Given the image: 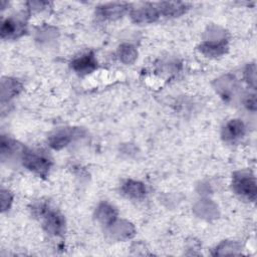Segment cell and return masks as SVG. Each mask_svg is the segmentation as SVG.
Here are the masks:
<instances>
[{"mask_svg": "<svg viewBox=\"0 0 257 257\" xmlns=\"http://www.w3.org/2000/svg\"><path fill=\"white\" fill-rule=\"evenodd\" d=\"M233 191L248 201H255L256 199V181L255 178L247 173H236L232 181Z\"/></svg>", "mask_w": 257, "mask_h": 257, "instance_id": "6da1fadb", "label": "cell"}, {"mask_svg": "<svg viewBox=\"0 0 257 257\" xmlns=\"http://www.w3.org/2000/svg\"><path fill=\"white\" fill-rule=\"evenodd\" d=\"M22 161L28 170L41 177H45L48 174L51 165L49 159L44 155L30 150L22 152Z\"/></svg>", "mask_w": 257, "mask_h": 257, "instance_id": "7a4b0ae2", "label": "cell"}, {"mask_svg": "<svg viewBox=\"0 0 257 257\" xmlns=\"http://www.w3.org/2000/svg\"><path fill=\"white\" fill-rule=\"evenodd\" d=\"M39 214L43 218V226L48 233L60 235L64 230V219L56 211L50 210L46 206H41Z\"/></svg>", "mask_w": 257, "mask_h": 257, "instance_id": "3957f363", "label": "cell"}, {"mask_svg": "<svg viewBox=\"0 0 257 257\" xmlns=\"http://www.w3.org/2000/svg\"><path fill=\"white\" fill-rule=\"evenodd\" d=\"M71 67L76 73L80 75H85L91 73L96 69L97 60L95 59V56L92 52H88L81 55L80 57L75 58L71 62Z\"/></svg>", "mask_w": 257, "mask_h": 257, "instance_id": "277c9868", "label": "cell"}, {"mask_svg": "<svg viewBox=\"0 0 257 257\" xmlns=\"http://www.w3.org/2000/svg\"><path fill=\"white\" fill-rule=\"evenodd\" d=\"M131 16L137 23H149L157 20L160 13L157 7L153 5H146L133 10Z\"/></svg>", "mask_w": 257, "mask_h": 257, "instance_id": "5b68a950", "label": "cell"}, {"mask_svg": "<svg viewBox=\"0 0 257 257\" xmlns=\"http://www.w3.org/2000/svg\"><path fill=\"white\" fill-rule=\"evenodd\" d=\"M25 31L24 23L13 18H7L3 21L1 26L2 38H16L22 35Z\"/></svg>", "mask_w": 257, "mask_h": 257, "instance_id": "8992f818", "label": "cell"}, {"mask_svg": "<svg viewBox=\"0 0 257 257\" xmlns=\"http://www.w3.org/2000/svg\"><path fill=\"white\" fill-rule=\"evenodd\" d=\"M127 5L123 3H109L97 7L98 15L103 19H116L126 11Z\"/></svg>", "mask_w": 257, "mask_h": 257, "instance_id": "52a82bcc", "label": "cell"}, {"mask_svg": "<svg viewBox=\"0 0 257 257\" xmlns=\"http://www.w3.org/2000/svg\"><path fill=\"white\" fill-rule=\"evenodd\" d=\"M244 133V123L240 119H232L223 128V138L225 141H235L242 138Z\"/></svg>", "mask_w": 257, "mask_h": 257, "instance_id": "ba28073f", "label": "cell"}, {"mask_svg": "<svg viewBox=\"0 0 257 257\" xmlns=\"http://www.w3.org/2000/svg\"><path fill=\"white\" fill-rule=\"evenodd\" d=\"M121 192L122 194L130 198V199H135V200H139L145 197L146 195V188L145 186L137 181H133V180H127L125 181L122 186H121Z\"/></svg>", "mask_w": 257, "mask_h": 257, "instance_id": "9c48e42d", "label": "cell"}, {"mask_svg": "<svg viewBox=\"0 0 257 257\" xmlns=\"http://www.w3.org/2000/svg\"><path fill=\"white\" fill-rule=\"evenodd\" d=\"M157 8L159 13L165 16H179L186 12L188 4L184 2H161Z\"/></svg>", "mask_w": 257, "mask_h": 257, "instance_id": "30bf717a", "label": "cell"}, {"mask_svg": "<svg viewBox=\"0 0 257 257\" xmlns=\"http://www.w3.org/2000/svg\"><path fill=\"white\" fill-rule=\"evenodd\" d=\"M73 132L69 130H62L57 132L54 136L50 137L49 144L53 149H61L67 146L73 139Z\"/></svg>", "mask_w": 257, "mask_h": 257, "instance_id": "8fae6325", "label": "cell"}, {"mask_svg": "<svg viewBox=\"0 0 257 257\" xmlns=\"http://www.w3.org/2000/svg\"><path fill=\"white\" fill-rule=\"evenodd\" d=\"M227 48V45L225 43V41H209V42H204L201 47L200 50L206 54L207 56H220L223 53H225Z\"/></svg>", "mask_w": 257, "mask_h": 257, "instance_id": "7c38bea8", "label": "cell"}, {"mask_svg": "<svg viewBox=\"0 0 257 257\" xmlns=\"http://www.w3.org/2000/svg\"><path fill=\"white\" fill-rule=\"evenodd\" d=\"M119 55H120V58L122 61L130 63L135 59L136 51L133 46L125 44V45H122L121 47H119Z\"/></svg>", "mask_w": 257, "mask_h": 257, "instance_id": "4fadbf2b", "label": "cell"}, {"mask_svg": "<svg viewBox=\"0 0 257 257\" xmlns=\"http://www.w3.org/2000/svg\"><path fill=\"white\" fill-rule=\"evenodd\" d=\"M103 216H105L102 220V222H111L113 218L115 217V213L113 211V208L107 205H102L101 208H99V218L101 219Z\"/></svg>", "mask_w": 257, "mask_h": 257, "instance_id": "5bb4252c", "label": "cell"}, {"mask_svg": "<svg viewBox=\"0 0 257 257\" xmlns=\"http://www.w3.org/2000/svg\"><path fill=\"white\" fill-rule=\"evenodd\" d=\"M246 76H247V81L251 83L253 86H255V65L251 64L247 67L246 70Z\"/></svg>", "mask_w": 257, "mask_h": 257, "instance_id": "9a60e30c", "label": "cell"}]
</instances>
